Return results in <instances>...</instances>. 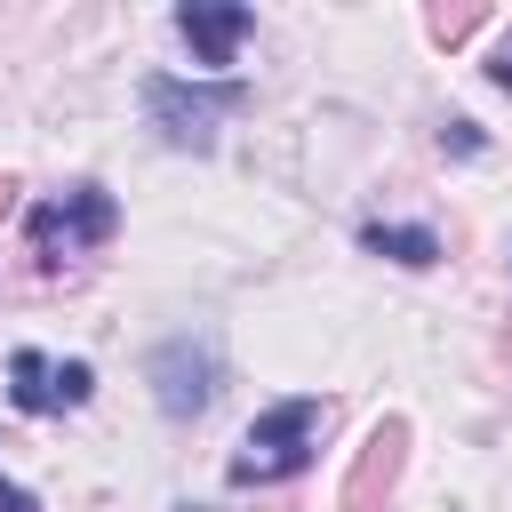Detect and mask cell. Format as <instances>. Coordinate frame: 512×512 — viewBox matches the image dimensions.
Listing matches in <instances>:
<instances>
[{
    "label": "cell",
    "mask_w": 512,
    "mask_h": 512,
    "mask_svg": "<svg viewBox=\"0 0 512 512\" xmlns=\"http://www.w3.org/2000/svg\"><path fill=\"white\" fill-rule=\"evenodd\" d=\"M320 432H328V400H272L248 432H240V448H232V488H272V480H296L312 456H320Z\"/></svg>",
    "instance_id": "6da1fadb"
},
{
    "label": "cell",
    "mask_w": 512,
    "mask_h": 512,
    "mask_svg": "<svg viewBox=\"0 0 512 512\" xmlns=\"http://www.w3.org/2000/svg\"><path fill=\"white\" fill-rule=\"evenodd\" d=\"M240 104H248L240 80H208V88H192L176 72H152L144 80V112H152L160 144H176V152H208L216 144V120H232Z\"/></svg>",
    "instance_id": "7a4b0ae2"
},
{
    "label": "cell",
    "mask_w": 512,
    "mask_h": 512,
    "mask_svg": "<svg viewBox=\"0 0 512 512\" xmlns=\"http://www.w3.org/2000/svg\"><path fill=\"white\" fill-rule=\"evenodd\" d=\"M24 232H32V256H40V264H64V256L104 248V240L120 232V208H112L104 184H64V192H48V200L32 208Z\"/></svg>",
    "instance_id": "3957f363"
},
{
    "label": "cell",
    "mask_w": 512,
    "mask_h": 512,
    "mask_svg": "<svg viewBox=\"0 0 512 512\" xmlns=\"http://www.w3.org/2000/svg\"><path fill=\"white\" fill-rule=\"evenodd\" d=\"M144 376H152V400H160V416H176V424H192L208 400H216V384H224V360H216V336H168L152 360H144Z\"/></svg>",
    "instance_id": "277c9868"
},
{
    "label": "cell",
    "mask_w": 512,
    "mask_h": 512,
    "mask_svg": "<svg viewBox=\"0 0 512 512\" xmlns=\"http://www.w3.org/2000/svg\"><path fill=\"white\" fill-rule=\"evenodd\" d=\"M88 392H96V368H88V360H56V352H40V344L8 352V400H16L24 416H64V408H80Z\"/></svg>",
    "instance_id": "5b68a950"
},
{
    "label": "cell",
    "mask_w": 512,
    "mask_h": 512,
    "mask_svg": "<svg viewBox=\"0 0 512 512\" xmlns=\"http://www.w3.org/2000/svg\"><path fill=\"white\" fill-rule=\"evenodd\" d=\"M176 32H184L192 64H232L240 40L256 32V16H248V8H224V0H184V8H176Z\"/></svg>",
    "instance_id": "8992f818"
},
{
    "label": "cell",
    "mask_w": 512,
    "mask_h": 512,
    "mask_svg": "<svg viewBox=\"0 0 512 512\" xmlns=\"http://www.w3.org/2000/svg\"><path fill=\"white\" fill-rule=\"evenodd\" d=\"M360 248L368 256H392V264H440V232L432 224H360Z\"/></svg>",
    "instance_id": "52a82bcc"
},
{
    "label": "cell",
    "mask_w": 512,
    "mask_h": 512,
    "mask_svg": "<svg viewBox=\"0 0 512 512\" xmlns=\"http://www.w3.org/2000/svg\"><path fill=\"white\" fill-rule=\"evenodd\" d=\"M400 440H408L400 424H376V432H368V456H360V472H352V488H344V504H360V496L376 488V472L392 480V464H400Z\"/></svg>",
    "instance_id": "ba28073f"
},
{
    "label": "cell",
    "mask_w": 512,
    "mask_h": 512,
    "mask_svg": "<svg viewBox=\"0 0 512 512\" xmlns=\"http://www.w3.org/2000/svg\"><path fill=\"white\" fill-rule=\"evenodd\" d=\"M488 80L512 96V40H496V48H488Z\"/></svg>",
    "instance_id": "9c48e42d"
},
{
    "label": "cell",
    "mask_w": 512,
    "mask_h": 512,
    "mask_svg": "<svg viewBox=\"0 0 512 512\" xmlns=\"http://www.w3.org/2000/svg\"><path fill=\"white\" fill-rule=\"evenodd\" d=\"M0 512H40V496H32V488H16V480L0 472Z\"/></svg>",
    "instance_id": "30bf717a"
},
{
    "label": "cell",
    "mask_w": 512,
    "mask_h": 512,
    "mask_svg": "<svg viewBox=\"0 0 512 512\" xmlns=\"http://www.w3.org/2000/svg\"><path fill=\"white\" fill-rule=\"evenodd\" d=\"M8 192H16V184H8V176H0V216H8Z\"/></svg>",
    "instance_id": "8fae6325"
}]
</instances>
